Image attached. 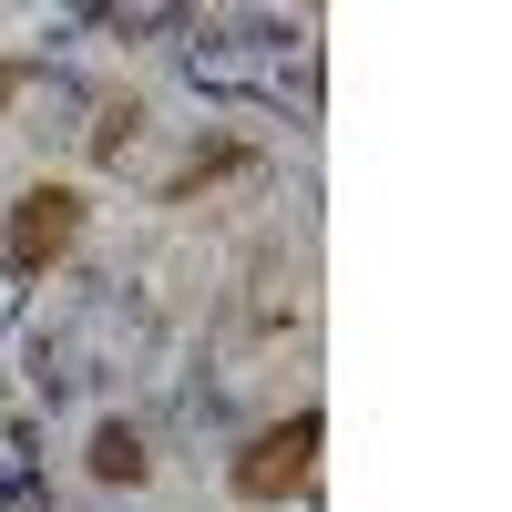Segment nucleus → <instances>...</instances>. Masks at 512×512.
<instances>
[{
    "instance_id": "f257e3e1",
    "label": "nucleus",
    "mask_w": 512,
    "mask_h": 512,
    "mask_svg": "<svg viewBox=\"0 0 512 512\" xmlns=\"http://www.w3.org/2000/svg\"><path fill=\"white\" fill-rule=\"evenodd\" d=\"M318 441H328V420L318 410H287V420H267V431H256L246 451H236V502L246 512H277V502H297V492H308L318 482Z\"/></svg>"
},
{
    "instance_id": "f03ea898",
    "label": "nucleus",
    "mask_w": 512,
    "mask_h": 512,
    "mask_svg": "<svg viewBox=\"0 0 512 512\" xmlns=\"http://www.w3.org/2000/svg\"><path fill=\"white\" fill-rule=\"evenodd\" d=\"M72 236H82V185H31L11 205V226H0V267H11L21 287H41L72 256Z\"/></svg>"
},
{
    "instance_id": "7ed1b4c3",
    "label": "nucleus",
    "mask_w": 512,
    "mask_h": 512,
    "mask_svg": "<svg viewBox=\"0 0 512 512\" xmlns=\"http://www.w3.org/2000/svg\"><path fill=\"white\" fill-rule=\"evenodd\" d=\"M82 461H93V482H123V492H134V482L154 472V451H144V431H134V420H103Z\"/></svg>"
},
{
    "instance_id": "20e7f679",
    "label": "nucleus",
    "mask_w": 512,
    "mask_h": 512,
    "mask_svg": "<svg viewBox=\"0 0 512 512\" xmlns=\"http://www.w3.org/2000/svg\"><path fill=\"white\" fill-rule=\"evenodd\" d=\"M236 164H246V144H195V154H185V175L164 185V205H185L195 185H216V175H236Z\"/></svg>"
},
{
    "instance_id": "39448f33",
    "label": "nucleus",
    "mask_w": 512,
    "mask_h": 512,
    "mask_svg": "<svg viewBox=\"0 0 512 512\" xmlns=\"http://www.w3.org/2000/svg\"><path fill=\"white\" fill-rule=\"evenodd\" d=\"M134 134H144V113H134V103H113V113L93 123V154H123V144H134Z\"/></svg>"
},
{
    "instance_id": "423d86ee",
    "label": "nucleus",
    "mask_w": 512,
    "mask_h": 512,
    "mask_svg": "<svg viewBox=\"0 0 512 512\" xmlns=\"http://www.w3.org/2000/svg\"><path fill=\"white\" fill-rule=\"evenodd\" d=\"M21 82H31V62H0V103H11V93H21Z\"/></svg>"
}]
</instances>
